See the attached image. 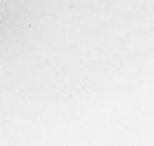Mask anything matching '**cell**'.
<instances>
[]
</instances>
